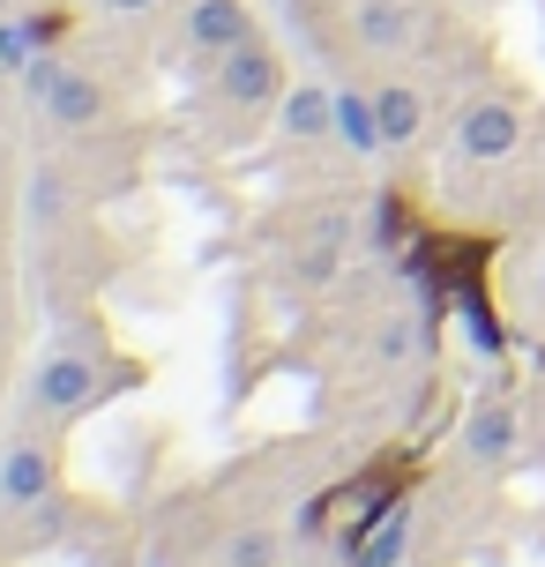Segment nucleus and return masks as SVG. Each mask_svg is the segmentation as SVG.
I'll return each instance as SVG.
<instances>
[{"label":"nucleus","instance_id":"nucleus-19","mask_svg":"<svg viewBox=\"0 0 545 567\" xmlns=\"http://www.w3.org/2000/svg\"><path fill=\"white\" fill-rule=\"evenodd\" d=\"M8 16H16V0H0V23H8Z\"/></svg>","mask_w":545,"mask_h":567},{"label":"nucleus","instance_id":"nucleus-1","mask_svg":"<svg viewBox=\"0 0 545 567\" xmlns=\"http://www.w3.org/2000/svg\"><path fill=\"white\" fill-rule=\"evenodd\" d=\"M143 381V367L135 359H113V351H97L90 337H53L45 343V359L30 367V389H23V419L38 425H75L83 411H97L105 396H120V389H135Z\"/></svg>","mask_w":545,"mask_h":567},{"label":"nucleus","instance_id":"nucleus-9","mask_svg":"<svg viewBox=\"0 0 545 567\" xmlns=\"http://www.w3.org/2000/svg\"><path fill=\"white\" fill-rule=\"evenodd\" d=\"M277 127H285V142H337V90L321 83H291L285 97H277Z\"/></svg>","mask_w":545,"mask_h":567},{"label":"nucleus","instance_id":"nucleus-4","mask_svg":"<svg viewBox=\"0 0 545 567\" xmlns=\"http://www.w3.org/2000/svg\"><path fill=\"white\" fill-rule=\"evenodd\" d=\"M523 142H531V105H523V97H501V90L471 97L456 113V127H449L456 165H508Z\"/></svg>","mask_w":545,"mask_h":567},{"label":"nucleus","instance_id":"nucleus-15","mask_svg":"<svg viewBox=\"0 0 545 567\" xmlns=\"http://www.w3.org/2000/svg\"><path fill=\"white\" fill-rule=\"evenodd\" d=\"M30 60H38V38H30V23H23V8L0 23V75H23Z\"/></svg>","mask_w":545,"mask_h":567},{"label":"nucleus","instance_id":"nucleus-5","mask_svg":"<svg viewBox=\"0 0 545 567\" xmlns=\"http://www.w3.org/2000/svg\"><path fill=\"white\" fill-rule=\"evenodd\" d=\"M285 53L269 45V38H247L239 53H225L217 60V97H225L232 113H277V97H285Z\"/></svg>","mask_w":545,"mask_h":567},{"label":"nucleus","instance_id":"nucleus-18","mask_svg":"<svg viewBox=\"0 0 545 567\" xmlns=\"http://www.w3.org/2000/svg\"><path fill=\"white\" fill-rule=\"evenodd\" d=\"M97 8H105V16H150L157 0H97Z\"/></svg>","mask_w":545,"mask_h":567},{"label":"nucleus","instance_id":"nucleus-8","mask_svg":"<svg viewBox=\"0 0 545 567\" xmlns=\"http://www.w3.org/2000/svg\"><path fill=\"white\" fill-rule=\"evenodd\" d=\"M255 38V8L247 0H195L187 16H179V45L195 60H225V53H239Z\"/></svg>","mask_w":545,"mask_h":567},{"label":"nucleus","instance_id":"nucleus-12","mask_svg":"<svg viewBox=\"0 0 545 567\" xmlns=\"http://www.w3.org/2000/svg\"><path fill=\"white\" fill-rule=\"evenodd\" d=\"M23 217H30L38 231H45V225H68V217H75V179L38 157V165L23 172Z\"/></svg>","mask_w":545,"mask_h":567},{"label":"nucleus","instance_id":"nucleus-3","mask_svg":"<svg viewBox=\"0 0 545 567\" xmlns=\"http://www.w3.org/2000/svg\"><path fill=\"white\" fill-rule=\"evenodd\" d=\"M23 97L38 105V120H53V127H68V135H83V127H97L105 120V83L90 75V68H75V60H53L38 53L23 68Z\"/></svg>","mask_w":545,"mask_h":567},{"label":"nucleus","instance_id":"nucleus-17","mask_svg":"<svg viewBox=\"0 0 545 567\" xmlns=\"http://www.w3.org/2000/svg\"><path fill=\"white\" fill-rule=\"evenodd\" d=\"M23 23H30V38H38V53H53L60 38H68V30H75V16H68V8H23Z\"/></svg>","mask_w":545,"mask_h":567},{"label":"nucleus","instance_id":"nucleus-11","mask_svg":"<svg viewBox=\"0 0 545 567\" xmlns=\"http://www.w3.org/2000/svg\"><path fill=\"white\" fill-rule=\"evenodd\" d=\"M373 105H381V142H389V150H411V142L426 135V90L411 83V75L373 83Z\"/></svg>","mask_w":545,"mask_h":567},{"label":"nucleus","instance_id":"nucleus-14","mask_svg":"<svg viewBox=\"0 0 545 567\" xmlns=\"http://www.w3.org/2000/svg\"><path fill=\"white\" fill-rule=\"evenodd\" d=\"M403 538H411V508H389V523L359 545V567H397L403 560Z\"/></svg>","mask_w":545,"mask_h":567},{"label":"nucleus","instance_id":"nucleus-2","mask_svg":"<svg viewBox=\"0 0 545 567\" xmlns=\"http://www.w3.org/2000/svg\"><path fill=\"white\" fill-rule=\"evenodd\" d=\"M45 501H60V433L23 419L0 441V515L23 523V515H38Z\"/></svg>","mask_w":545,"mask_h":567},{"label":"nucleus","instance_id":"nucleus-7","mask_svg":"<svg viewBox=\"0 0 545 567\" xmlns=\"http://www.w3.org/2000/svg\"><path fill=\"white\" fill-rule=\"evenodd\" d=\"M351 23H359V45H367V53L403 60V53H419V45H426L433 16H426V0H359V8H351Z\"/></svg>","mask_w":545,"mask_h":567},{"label":"nucleus","instance_id":"nucleus-21","mask_svg":"<svg viewBox=\"0 0 545 567\" xmlns=\"http://www.w3.org/2000/svg\"><path fill=\"white\" fill-rule=\"evenodd\" d=\"M397 567H433V560H397Z\"/></svg>","mask_w":545,"mask_h":567},{"label":"nucleus","instance_id":"nucleus-6","mask_svg":"<svg viewBox=\"0 0 545 567\" xmlns=\"http://www.w3.org/2000/svg\"><path fill=\"white\" fill-rule=\"evenodd\" d=\"M523 455V411L508 396H479L456 425V463L463 471H508Z\"/></svg>","mask_w":545,"mask_h":567},{"label":"nucleus","instance_id":"nucleus-20","mask_svg":"<svg viewBox=\"0 0 545 567\" xmlns=\"http://www.w3.org/2000/svg\"><path fill=\"white\" fill-rule=\"evenodd\" d=\"M538 299H545V261H538Z\"/></svg>","mask_w":545,"mask_h":567},{"label":"nucleus","instance_id":"nucleus-13","mask_svg":"<svg viewBox=\"0 0 545 567\" xmlns=\"http://www.w3.org/2000/svg\"><path fill=\"white\" fill-rule=\"evenodd\" d=\"M209 567H285V530L277 523H247L209 545Z\"/></svg>","mask_w":545,"mask_h":567},{"label":"nucleus","instance_id":"nucleus-10","mask_svg":"<svg viewBox=\"0 0 545 567\" xmlns=\"http://www.w3.org/2000/svg\"><path fill=\"white\" fill-rule=\"evenodd\" d=\"M337 150H345L351 165H373L389 142H381V105H373V90L345 83L337 90Z\"/></svg>","mask_w":545,"mask_h":567},{"label":"nucleus","instance_id":"nucleus-16","mask_svg":"<svg viewBox=\"0 0 545 567\" xmlns=\"http://www.w3.org/2000/svg\"><path fill=\"white\" fill-rule=\"evenodd\" d=\"M411 343H419V313H389L381 321V367H403Z\"/></svg>","mask_w":545,"mask_h":567}]
</instances>
